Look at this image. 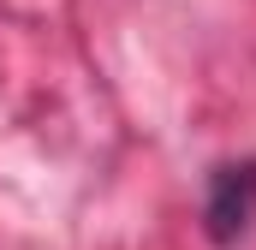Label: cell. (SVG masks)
Returning a JSON list of instances; mask_svg holds the SVG:
<instances>
[{"mask_svg": "<svg viewBox=\"0 0 256 250\" xmlns=\"http://www.w3.org/2000/svg\"><path fill=\"white\" fill-rule=\"evenodd\" d=\"M256 220V161H226L208 173V196H202V232L214 244H238Z\"/></svg>", "mask_w": 256, "mask_h": 250, "instance_id": "6da1fadb", "label": "cell"}]
</instances>
